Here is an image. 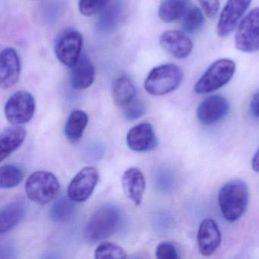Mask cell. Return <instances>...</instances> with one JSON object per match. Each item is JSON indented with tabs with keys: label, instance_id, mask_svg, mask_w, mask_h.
Listing matches in <instances>:
<instances>
[{
	"label": "cell",
	"instance_id": "8",
	"mask_svg": "<svg viewBox=\"0 0 259 259\" xmlns=\"http://www.w3.org/2000/svg\"><path fill=\"white\" fill-rule=\"evenodd\" d=\"M35 111V101L29 92L19 91L13 94L5 105L6 117L13 125L27 123Z\"/></svg>",
	"mask_w": 259,
	"mask_h": 259
},
{
	"label": "cell",
	"instance_id": "14",
	"mask_svg": "<svg viewBox=\"0 0 259 259\" xmlns=\"http://www.w3.org/2000/svg\"><path fill=\"white\" fill-rule=\"evenodd\" d=\"M128 148L136 152H145L157 148V137L152 125L148 122H142L133 127L126 136Z\"/></svg>",
	"mask_w": 259,
	"mask_h": 259
},
{
	"label": "cell",
	"instance_id": "33",
	"mask_svg": "<svg viewBox=\"0 0 259 259\" xmlns=\"http://www.w3.org/2000/svg\"><path fill=\"white\" fill-rule=\"evenodd\" d=\"M103 153H104V149L101 148L100 145H95V146L91 147L89 149V156L92 157V159H95L98 160L99 157H102Z\"/></svg>",
	"mask_w": 259,
	"mask_h": 259
},
{
	"label": "cell",
	"instance_id": "7",
	"mask_svg": "<svg viewBox=\"0 0 259 259\" xmlns=\"http://www.w3.org/2000/svg\"><path fill=\"white\" fill-rule=\"evenodd\" d=\"M235 45L238 51L247 54L259 51V7L249 12L239 22Z\"/></svg>",
	"mask_w": 259,
	"mask_h": 259
},
{
	"label": "cell",
	"instance_id": "29",
	"mask_svg": "<svg viewBox=\"0 0 259 259\" xmlns=\"http://www.w3.org/2000/svg\"><path fill=\"white\" fill-rule=\"evenodd\" d=\"M124 115L128 120H136L145 114V107L142 101L136 98L126 107H124Z\"/></svg>",
	"mask_w": 259,
	"mask_h": 259
},
{
	"label": "cell",
	"instance_id": "27",
	"mask_svg": "<svg viewBox=\"0 0 259 259\" xmlns=\"http://www.w3.org/2000/svg\"><path fill=\"white\" fill-rule=\"evenodd\" d=\"M95 258H125L127 257L125 250L112 242H102L95 251Z\"/></svg>",
	"mask_w": 259,
	"mask_h": 259
},
{
	"label": "cell",
	"instance_id": "9",
	"mask_svg": "<svg viewBox=\"0 0 259 259\" xmlns=\"http://www.w3.org/2000/svg\"><path fill=\"white\" fill-rule=\"evenodd\" d=\"M99 172L96 168L87 166L75 175L68 187V197L75 202H83L92 195L98 181Z\"/></svg>",
	"mask_w": 259,
	"mask_h": 259
},
{
	"label": "cell",
	"instance_id": "28",
	"mask_svg": "<svg viewBox=\"0 0 259 259\" xmlns=\"http://www.w3.org/2000/svg\"><path fill=\"white\" fill-rule=\"evenodd\" d=\"M107 2L108 0H79L78 10L81 15L89 17L102 11Z\"/></svg>",
	"mask_w": 259,
	"mask_h": 259
},
{
	"label": "cell",
	"instance_id": "16",
	"mask_svg": "<svg viewBox=\"0 0 259 259\" xmlns=\"http://www.w3.org/2000/svg\"><path fill=\"white\" fill-rule=\"evenodd\" d=\"M27 202L25 198L18 196L3 207L0 212V233L10 231L22 221L26 214Z\"/></svg>",
	"mask_w": 259,
	"mask_h": 259
},
{
	"label": "cell",
	"instance_id": "4",
	"mask_svg": "<svg viewBox=\"0 0 259 259\" xmlns=\"http://www.w3.org/2000/svg\"><path fill=\"white\" fill-rule=\"evenodd\" d=\"M236 65L230 59H221L210 65L195 84L198 95L211 93L230 82L236 72Z\"/></svg>",
	"mask_w": 259,
	"mask_h": 259
},
{
	"label": "cell",
	"instance_id": "26",
	"mask_svg": "<svg viewBox=\"0 0 259 259\" xmlns=\"http://www.w3.org/2000/svg\"><path fill=\"white\" fill-rule=\"evenodd\" d=\"M204 22L205 20L202 11L198 7H193L183 16V31L186 34H195L204 26Z\"/></svg>",
	"mask_w": 259,
	"mask_h": 259
},
{
	"label": "cell",
	"instance_id": "15",
	"mask_svg": "<svg viewBox=\"0 0 259 259\" xmlns=\"http://www.w3.org/2000/svg\"><path fill=\"white\" fill-rule=\"evenodd\" d=\"M197 239L198 249L203 256L208 257L218 250L221 243V233L215 221L206 218L201 221Z\"/></svg>",
	"mask_w": 259,
	"mask_h": 259
},
{
	"label": "cell",
	"instance_id": "24",
	"mask_svg": "<svg viewBox=\"0 0 259 259\" xmlns=\"http://www.w3.org/2000/svg\"><path fill=\"white\" fill-rule=\"evenodd\" d=\"M74 202L75 201H72L71 198L66 197L57 200L51 208V217L53 221L60 224L71 221L76 210Z\"/></svg>",
	"mask_w": 259,
	"mask_h": 259
},
{
	"label": "cell",
	"instance_id": "34",
	"mask_svg": "<svg viewBox=\"0 0 259 259\" xmlns=\"http://www.w3.org/2000/svg\"><path fill=\"white\" fill-rule=\"evenodd\" d=\"M251 167H252L253 170L259 172V148L251 160Z\"/></svg>",
	"mask_w": 259,
	"mask_h": 259
},
{
	"label": "cell",
	"instance_id": "21",
	"mask_svg": "<svg viewBox=\"0 0 259 259\" xmlns=\"http://www.w3.org/2000/svg\"><path fill=\"white\" fill-rule=\"evenodd\" d=\"M190 4V0H164L159 7V18L165 23L176 22L187 13Z\"/></svg>",
	"mask_w": 259,
	"mask_h": 259
},
{
	"label": "cell",
	"instance_id": "3",
	"mask_svg": "<svg viewBox=\"0 0 259 259\" xmlns=\"http://www.w3.org/2000/svg\"><path fill=\"white\" fill-rule=\"evenodd\" d=\"M183 78V72L177 65H160L148 74L145 81V89L150 95L163 96L175 91Z\"/></svg>",
	"mask_w": 259,
	"mask_h": 259
},
{
	"label": "cell",
	"instance_id": "12",
	"mask_svg": "<svg viewBox=\"0 0 259 259\" xmlns=\"http://www.w3.org/2000/svg\"><path fill=\"white\" fill-rule=\"evenodd\" d=\"M21 73L20 57L17 51L7 48L0 54V86L9 89L18 82Z\"/></svg>",
	"mask_w": 259,
	"mask_h": 259
},
{
	"label": "cell",
	"instance_id": "19",
	"mask_svg": "<svg viewBox=\"0 0 259 259\" xmlns=\"http://www.w3.org/2000/svg\"><path fill=\"white\" fill-rule=\"evenodd\" d=\"M26 130L19 125L9 127L0 136V160H5L19 148L26 137Z\"/></svg>",
	"mask_w": 259,
	"mask_h": 259
},
{
	"label": "cell",
	"instance_id": "5",
	"mask_svg": "<svg viewBox=\"0 0 259 259\" xmlns=\"http://www.w3.org/2000/svg\"><path fill=\"white\" fill-rule=\"evenodd\" d=\"M60 185L58 179L48 171H36L29 176L25 183L27 196L33 202L47 204L58 196Z\"/></svg>",
	"mask_w": 259,
	"mask_h": 259
},
{
	"label": "cell",
	"instance_id": "23",
	"mask_svg": "<svg viewBox=\"0 0 259 259\" xmlns=\"http://www.w3.org/2000/svg\"><path fill=\"white\" fill-rule=\"evenodd\" d=\"M122 6L119 3L110 4L101 11L97 23V30L102 34H108L114 31L119 25L122 16Z\"/></svg>",
	"mask_w": 259,
	"mask_h": 259
},
{
	"label": "cell",
	"instance_id": "31",
	"mask_svg": "<svg viewBox=\"0 0 259 259\" xmlns=\"http://www.w3.org/2000/svg\"><path fill=\"white\" fill-rule=\"evenodd\" d=\"M198 2L207 17L213 19L217 16L220 10V0H198Z\"/></svg>",
	"mask_w": 259,
	"mask_h": 259
},
{
	"label": "cell",
	"instance_id": "20",
	"mask_svg": "<svg viewBox=\"0 0 259 259\" xmlns=\"http://www.w3.org/2000/svg\"><path fill=\"white\" fill-rule=\"evenodd\" d=\"M113 98L116 105L125 107L136 99V89L130 78L120 75L113 84Z\"/></svg>",
	"mask_w": 259,
	"mask_h": 259
},
{
	"label": "cell",
	"instance_id": "25",
	"mask_svg": "<svg viewBox=\"0 0 259 259\" xmlns=\"http://www.w3.org/2000/svg\"><path fill=\"white\" fill-rule=\"evenodd\" d=\"M24 172L16 165L6 164L0 169V186L2 189H12L22 183Z\"/></svg>",
	"mask_w": 259,
	"mask_h": 259
},
{
	"label": "cell",
	"instance_id": "6",
	"mask_svg": "<svg viewBox=\"0 0 259 259\" xmlns=\"http://www.w3.org/2000/svg\"><path fill=\"white\" fill-rule=\"evenodd\" d=\"M83 37L77 30L68 28L62 31L55 41L54 51L57 59L66 67L72 69L81 57Z\"/></svg>",
	"mask_w": 259,
	"mask_h": 259
},
{
	"label": "cell",
	"instance_id": "11",
	"mask_svg": "<svg viewBox=\"0 0 259 259\" xmlns=\"http://www.w3.org/2000/svg\"><path fill=\"white\" fill-rule=\"evenodd\" d=\"M230 110V104L224 97L212 95L205 98L197 109V118L203 125H210L224 119Z\"/></svg>",
	"mask_w": 259,
	"mask_h": 259
},
{
	"label": "cell",
	"instance_id": "32",
	"mask_svg": "<svg viewBox=\"0 0 259 259\" xmlns=\"http://www.w3.org/2000/svg\"><path fill=\"white\" fill-rule=\"evenodd\" d=\"M251 113L259 119V93L254 94L250 102Z\"/></svg>",
	"mask_w": 259,
	"mask_h": 259
},
{
	"label": "cell",
	"instance_id": "13",
	"mask_svg": "<svg viewBox=\"0 0 259 259\" xmlns=\"http://www.w3.org/2000/svg\"><path fill=\"white\" fill-rule=\"evenodd\" d=\"M160 46L174 58L186 59L193 49L192 40L186 33L180 31H166L160 37Z\"/></svg>",
	"mask_w": 259,
	"mask_h": 259
},
{
	"label": "cell",
	"instance_id": "1",
	"mask_svg": "<svg viewBox=\"0 0 259 259\" xmlns=\"http://www.w3.org/2000/svg\"><path fill=\"white\" fill-rule=\"evenodd\" d=\"M248 189L241 180L227 182L218 194V202L224 219L230 223L237 221L246 210Z\"/></svg>",
	"mask_w": 259,
	"mask_h": 259
},
{
	"label": "cell",
	"instance_id": "22",
	"mask_svg": "<svg viewBox=\"0 0 259 259\" xmlns=\"http://www.w3.org/2000/svg\"><path fill=\"white\" fill-rule=\"evenodd\" d=\"M89 122V116L85 112L76 110L70 113L65 125V135L71 143H77L81 140Z\"/></svg>",
	"mask_w": 259,
	"mask_h": 259
},
{
	"label": "cell",
	"instance_id": "17",
	"mask_svg": "<svg viewBox=\"0 0 259 259\" xmlns=\"http://www.w3.org/2000/svg\"><path fill=\"white\" fill-rule=\"evenodd\" d=\"M122 186L125 195L136 206L140 205L146 187L143 172L136 167L126 169L122 175Z\"/></svg>",
	"mask_w": 259,
	"mask_h": 259
},
{
	"label": "cell",
	"instance_id": "10",
	"mask_svg": "<svg viewBox=\"0 0 259 259\" xmlns=\"http://www.w3.org/2000/svg\"><path fill=\"white\" fill-rule=\"evenodd\" d=\"M251 0H228L221 12L217 26V32L225 37L233 32L242 16L251 4Z\"/></svg>",
	"mask_w": 259,
	"mask_h": 259
},
{
	"label": "cell",
	"instance_id": "2",
	"mask_svg": "<svg viewBox=\"0 0 259 259\" xmlns=\"http://www.w3.org/2000/svg\"><path fill=\"white\" fill-rule=\"evenodd\" d=\"M122 221L121 212L113 205H104L94 212L86 224L84 238L89 243H97L116 233Z\"/></svg>",
	"mask_w": 259,
	"mask_h": 259
},
{
	"label": "cell",
	"instance_id": "18",
	"mask_svg": "<svg viewBox=\"0 0 259 259\" xmlns=\"http://www.w3.org/2000/svg\"><path fill=\"white\" fill-rule=\"evenodd\" d=\"M95 78V69L91 60L86 56L81 55L78 63L72 68L70 83L75 90L89 89Z\"/></svg>",
	"mask_w": 259,
	"mask_h": 259
},
{
	"label": "cell",
	"instance_id": "30",
	"mask_svg": "<svg viewBox=\"0 0 259 259\" xmlns=\"http://www.w3.org/2000/svg\"><path fill=\"white\" fill-rule=\"evenodd\" d=\"M156 257L159 259H178V251L170 242H161L156 248Z\"/></svg>",
	"mask_w": 259,
	"mask_h": 259
}]
</instances>
